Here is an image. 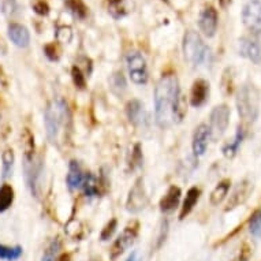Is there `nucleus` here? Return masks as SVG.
<instances>
[{"label":"nucleus","instance_id":"nucleus-15","mask_svg":"<svg viewBox=\"0 0 261 261\" xmlns=\"http://www.w3.org/2000/svg\"><path fill=\"white\" fill-rule=\"evenodd\" d=\"M240 54L253 63H261V45L252 39L240 40Z\"/></svg>","mask_w":261,"mask_h":261},{"label":"nucleus","instance_id":"nucleus-14","mask_svg":"<svg viewBox=\"0 0 261 261\" xmlns=\"http://www.w3.org/2000/svg\"><path fill=\"white\" fill-rule=\"evenodd\" d=\"M208 97H210V84L205 80L198 78L193 82L192 92H190V104L196 108L201 107L205 104Z\"/></svg>","mask_w":261,"mask_h":261},{"label":"nucleus","instance_id":"nucleus-24","mask_svg":"<svg viewBox=\"0 0 261 261\" xmlns=\"http://www.w3.org/2000/svg\"><path fill=\"white\" fill-rule=\"evenodd\" d=\"M142 104L141 101H138V100H130L126 106V114H127L128 120L132 122V123L137 124L141 122V116H142Z\"/></svg>","mask_w":261,"mask_h":261},{"label":"nucleus","instance_id":"nucleus-44","mask_svg":"<svg viewBox=\"0 0 261 261\" xmlns=\"http://www.w3.org/2000/svg\"><path fill=\"white\" fill-rule=\"evenodd\" d=\"M126 261H137V253H136V252L132 253V254L127 257V260H126Z\"/></svg>","mask_w":261,"mask_h":261},{"label":"nucleus","instance_id":"nucleus-30","mask_svg":"<svg viewBox=\"0 0 261 261\" xmlns=\"http://www.w3.org/2000/svg\"><path fill=\"white\" fill-rule=\"evenodd\" d=\"M108 9L114 18L124 17L128 11L124 6V0H108Z\"/></svg>","mask_w":261,"mask_h":261},{"label":"nucleus","instance_id":"nucleus-41","mask_svg":"<svg viewBox=\"0 0 261 261\" xmlns=\"http://www.w3.org/2000/svg\"><path fill=\"white\" fill-rule=\"evenodd\" d=\"M33 10H35L39 15H43V17L49 14V6H48L47 2H44V0H36L35 3H33Z\"/></svg>","mask_w":261,"mask_h":261},{"label":"nucleus","instance_id":"nucleus-19","mask_svg":"<svg viewBox=\"0 0 261 261\" xmlns=\"http://www.w3.org/2000/svg\"><path fill=\"white\" fill-rule=\"evenodd\" d=\"M9 37L11 39L17 47L25 48L29 45L30 36L29 32L25 26L19 25V23H10L9 25Z\"/></svg>","mask_w":261,"mask_h":261},{"label":"nucleus","instance_id":"nucleus-10","mask_svg":"<svg viewBox=\"0 0 261 261\" xmlns=\"http://www.w3.org/2000/svg\"><path fill=\"white\" fill-rule=\"evenodd\" d=\"M242 21L249 32L253 35H261V2L260 0H250L244 7L242 11Z\"/></svg>","mask_w":261,"mask_h":261},{"label":"nucleus","instance_id":"nucleus-32","mask_svg":"<svg viewBox=\"0 0 261 261\" xmlns=\"http://www.w3.org/2000/svg\"><path fill=\"white\" fill-rule=\"evenodd\" d=\"M2 160H3V178H9L13 172L14 167V152L11 149H6L2 154Z\"/></svg>","mask_w":261,"mask_h":261},{"label":"nucleus","instance_id":"nucleus-5","mask_svg":"<svg viewBox=\"0 0 261 261\" xmlns=\"http://www.w3.org/2000/svg\"><path fill=\"white\" fill-rule=\"evenodd\" d=\"M138 230H140V224L137 222H132L128 226H126L122 234L115 240L110 249V257L112 260H116L120 254H123L132 245L138 236Z\"/></svg>","mask_w":261,"mask_h":261},{"label":"nucleus","instance_id":"nucleus-13","mask_svg":"<svg viewBox=\"0 0 261 261\" xmlns=\"http://www.w3.org/2000/svg\"><path fill=\"white\" fill-rule=\"evenodd\" d=\"M211 138V128L208 124L201 123L196 127V132L193 134V153L194 156H202L205 153L206 146Z\"/></svg>","mask_w":261,"mask_h":261},{"label":"nucleus","instance_id":"nucleus-31","mask_svg":"<svg viewBox=\"0 0 261 261\" xmlns=\"http://www.w3.org/2000/svg\"><path fill=\"white\" fill-rule=\"evenodd\" d=\"M142 150H141V145L140 144H136L132 150V154H130V160H128V170H137L142 166Z\"/></svg>","mask_w":261,"mask_h":261},{"label":"nucleus","instance_id":"nucleus-3","mask_svg":"<svg viewBox=\"0 0 261 261\" xmlns=\"http://www.w3.org/2000/svg\"><path fill=\"white\" fill-rule=\"evenodd\" d=\"M237 108L245 123H253L258 116L260 94L252 84H245L237 94Z\"/></svg>","mask_w":261,"mask_h":261},{"label":"nucleus","instance_id":"nucleus-22","mask_svg":"<svg viewBox=\"0 0 261 261\" xmlns=\"http://www.w3.org/2000/svg\"><path fill=\"white\" fill-rule=\"evenodd\" d=\"M234 69L232 67H227L222 74V78H220V90L222 93L228 97L231 96L232 92H234V85H236V80H234Z\"/></svg>","mask_w":261,"mask_h":261},{"label":"nucleus","instance_id":"nucleus-16","mask_svg":"<svg viewBox=\"0 0 261 261\" xmlns=\"http://www.w3.org/2000/svg\"><path fill=\"white\" fill-rule=\"evenodd\" d=\"M86 172H84L81 164L77 160H71L69 164V174H67V186L70 190H77L82 189V185L85 182Z\"/></svg>","mask_w":261,"mask_h":261},{"label":"nucleus","instance_id":"nucleus-23","mask_svg":"<svg viewBox=\"0 0 261 261\" xmlns=\"http://www.w3.org/2000/svg\"><path fill=\"white\" fill-rule=\"evenodd\" d=\"M230 186H231V180L230 179H224L222 180V182H219L218 186H216V188L212 190V193H211V204L214 206L219 205V204L226 198L227 193L230 190Z\"/></svg>","mask_w":261,"mask_h":261},{"label":"nucleus","instance_id":"nucleus-43","mask_svg":"<svg viewBox=\"0 0 261 261\" xmlns=\"http://www.w3.org/2000/svg\"><path fill=\"white\" fill-rule=\"evenodd\" d=\"M219 5L222 6L223 9H227L228 6L231 5V0H219Z\"/></svg>","mask_w":261,"mask_h":261},{"label":"nucleus","instance_id":"nucleus-8","mask_svg":"<svg viewBox=\"0 0 261 261\" xmlns=\"http://www.w3.org/2000/svg\"><path fill=\"white\" fill-rule=\"evenodd\" d=\"M230 122V108L226 104H220L211 112V137L218 140L224 134Z\"/></svg>","mask_w":261,"mask_h":261},{"label":"nucleus","instance_id":"nucleus-11","mask_svg":"<svg viewBox=\"0 0 261 261\" xmlns=\"http://www.w3.org/2000/svg\"><path fill=\"white\" fill-rule=\"evenodd\" d=\"M253 189H254V186H253L252 180H241L240 184L234 188L231 194H230V198H228L226 205V212L236 210L237 206L242 205V204L248 201V198L250 197V194L253 193Z\"/></svg>","mask_w":261,"mask_h":261},{"label":"nucleus","instance_id":"nucleus-21","mask_svg":"<svg viewBox=\"0 0 261 261\" xmlns=\"http://www.w3.org/2000/svg\"><path fill=\"white\" fill-rule=\"evenodd\" d=\"M244 136H245V130L242 126H238L237 128V133H236V137L232 140L231 142H228L226 145L223 146V154L228 159H232L234 156L237 154L238 149H240L241 144H242V140H244Z\"/></svg>","mask_w":261,"mask_h":261},{"label":"nucleus","instance_id":"nucleus-35","mask_svg":"<svg viewBox=\"0 0 261 261\" xmlns=\"http://www.w3.org/2000/svg\"><path fill=\"white\" fill-rule=\"evenodd\" d=\"M250 232L252 236L261 238V211L256 212L250 219Z\"/></svg>","mask_w":261,"mask_h":261},{"label":"nucleus","instance_id":"nucleus-4","mask_svg":"<svg viewBox=\"0 0 261 261\" xmlns=\"http://www.w3.org/2000/svg\"><path fill=\"white\" fill-rule=\"evenodd\" d=\"M208 47H206L198 33L188 30L184 37V55L192 66H200L205 62L208 56Z\"/></svg>","mask_w":261,"mask_h":261},{"label":"nucleus","instance_id":"nucleus-33","mask_svg":"<svg viewBox=\"0 0 261 261\" xmlns=\"http://www.w3.org/2000/svg\"><path fill=\"white\" fill-rule=\"evenodd\" d=\"M110 85H111V89L115 92L116 94L123 93L126 90V80H124L123 74L122 73H115L114 75H111L110 78Z\"/></svg>","mask_w":261,"mask_h":261},{"label":"nucleus","instance_id":"nucleus-29","mask_svg":"<svg viewBox=\"0 0 261 261\" xmlns=\"http://www.w3.org/2000/svg\"><path fill=\"white\" fill-rule=\"evenodd\" d=\"M66 6L80 19H84L88 15V7H86L82 0H66Z\"/></svg>","mask_w":261,"mask_h":261},{"label":"nucleus","instance_id":"nucleus-1","mask_svg":"<svg viewBox=\"0 0 261 261\" xmlns=\"http://www.w3.org/2000/svg\"><path fill=\"white\" fill-rule=\"evenodd\" d=\"M179 96V82L175 74H164L154 88V118L162 128L174 123V114Z\"/></svg>","mask_w":261,"mask_h":261},{"label":"nucleus","instance_id":"nucleus-7","mask_svg":"<svg viewBox=\"0 0 261 261\" xmlns=\"http://www.w3.org/2000/svg\"><path fill=\"white\" fill-rule=\"evenodd\" d=\"M148 205V196H146L145 186H144V179L138 178L133 188L130 189L126 201V210L132 214H138L142 210H145Z\"/></svg>","mask_w":261,"mask_h":261},{"label":"nucleus","instance_id":"nucleus-2","mask_svg":"<svg viewBox=\"0 0 261 261\" xmlns=\"http://www.w3.org/2000/svg\"><path fill=\"white\" fill-rule=\"evenodd\" d=\"M44 124L48 140L52 144H60L69 138L71 130V114L69 106L62 97L52 100L44 114Z\"/></svg>","mask_w":261,"mask_h":261},{"label":"nucleus","instance_id":"nucleus-25","mask_svg":"<svg viewBox=\"0 0 261 261\" xmlns=\"http://www.w3.org/2000/svg\"><path fill=\"white\" fill-rule=\"evenodd\" d=\"M22 148L25 152V159H30L35 156V137L29 128H23L21 134Z\"/></svg>","mask_w":261,"mask_h":261},{"label":"nucleus","instance_id":"nucleus-9","mask_svg":"<svg viewBox=\"0 0 261 261\" xmlns=\"http://www.w3.org/2000/svg\"><path fill=\"white\" fill-rule=\"evenodd\" d=\"M23 170H25V179L26 184L29 186L30 192L35 197H39V180L43 172V162L41 158L25 159L23 163Z\"/></svg>","mask_w":261,"mask_h":261},{"label":"nucleus","instance_id":"nucleus-12","mask_svg":"<svg viewBox=\"0 0 261 261\" xmlns=\"http://www.w3.org/2000/svg\"><path fill=\"white\" fill-rule=\"evenodd\" d=\"M198 25L206 37H214L218 29V11L212 6L205 7L200 14Z\"/></svg>","mask_w":261,"mask_h":261},{"label":"nucleus","instance_id":"nucleus-27","mask_svg":"<svg viewBox=\"0 0 261 261\" xmlns=\"http://www.w3.org/2000/svg\"><path fill=\"white\" fill-rule=\"evenodd\" d=\"M22 256V248L21 246H6V245L0 244V260L6 261H14L18 260Z\"/></svg>","mask_w":261,"mask_h":261},{"label":"nucleus","instance_id":"nucleus-37","mask_svg":"<svg viewBox=\"0 0 261 261\" xmlns=\"http://www.w3.org/2000/svg\"><path fill=\"white\" fill-rule=\"evenodd\" d=\"M116 227H118V222H116V219H112V220H110V222L106 224V227L103 228V231H101V236H100L101 241L110 240V238L114 236V232H115Z\"/></svg>","mask_w":261,"mask_h":261},{"label":"nucleus","instance_id":"nucleus-39","mask_svg":"<svg viewBox=\"0 0 261 261\" xmlns=\"http://www.w3.org/2000/svg\"><path fill=\"white\" fill-rule=\"evenodd\" d=\"M2 9H3V13L7 15V17H14L15 14L18 13V5L15 0H5L2 3Z\"/></svg>","mask_w":261,"mask_h":261},{"label":"nucleus","instance_id":"nucleus-36","mask_svg":"<svg viewBox=\"0 0 261 261\" xmlns=\"http://www.w3.org/2000/svg\"><path fill=\"white\" fill-rule=\"evenodd\" d=\"M56 39L59 43H70L73 39V30L69 26H60L56 32Z\"/></svg>","mask_w":261,"mask_h":261},{"label":"nucleus","instance_id":"nucleus-17","mask_svg":"<svg viewBox=\"0 0 261 261\" xmlns=\"http://www.w3.org/2000/svg\"><path fill=\"white\" fill-rule=\"evenodd\" d=\"M180 196H182V192L178 186H171L168 189L164 197L160 200V211L163 214H168L175 210L180 201Z\"/></svg>","mask_w":261,"mask_h":261},{"label":"nucleus","instance_id":"nucleus-42","mask_svg":"<svg viewBox=\"0 0 261 261\" xmlns=\"http://www.w3.org/2000/svg\"><path fill=\"white\" fill-rule=\"evenodd\" d=\"M55 261H70V254L69 253H63V254H60Z\"/></svg>","mask_w":261,"mask_h":261},{"label":"nucleus","instance_id":"nucleus-34","mask_svg":"<svg viewBox=\"0 0 261 261\" xmlns=\"http://www.w3.org/2000/svg\"><path fill=\"white\" fill-rule=\"evenodd\" d=\"M71 78H73L74 85L77 89L84 90L86 88V80L85 75L82 73V70L78 67V66H73V69H71Z\"/></svg>","mask_w":261,"mask_h":261},{"label":"nucleus","instance_id":"nucleus-20","mask_svg":"<svg viewBox=\"0 0 261 261\" xmlns=\"http://www.w3.org/2000/svg\"><path fill=\"white\" fill-rule=\"evenodd\" d=\"M200 196H201V190L198 188L189 189V192L186 193V198H185L184 204H182V208H180L179 220H184V219L192 212L193 208L196 206V204H197L198 200H200Z\"/></svg>","mask_w":261,"mask_h":261},{"label":"nucleus","instance_id":"nucleus-28","mask_svg":"<svg viewBox=\"0 0 261 261\" xmlns=\"http://www.w3.org/2000/svg\"><path fill=\"white\" fill-rule=\"evenodd\" d=\"M60 249H62V241L59 238H55L44 250L43 261H55L60 256Z\"/></svg>","mask_w":261,"mask_h":261},{"label":"nucleus","instance_id":"nucleus-18","mask_svg":"<svg viewBox=\"0 0 261 261\" xmlns=\"http://www.w3.org/2000/svg\"><path fill=\"white\" fill-rule=\"evenodd\" d=\"M103 179H99L97 176H94L90 172H86L85 182L82 185V190L85 193L86 197H97L99 194L103 193V188H107V185H104Z\"/></svg>","mask_w":261,"mask_h":261},{"label":"nucleus","instance_id":"nucleus-40","mask_svg":"<svg viewBox=\"0 0 261 261\" xmlns=\"http://www.w3.org/2000/svg\"><path fill=\"white\" fill-rule=\"evenodd\" d=\"M250 257H252V248H250V245L249 244H244L242 245V248L240 249L238 256L234 258V261H249L250 260Z\"/></svg>","mask_w":261,"mask_h":261},{"label":"nucleus","instance_id":"nucleus-38","mask_svg":"<svg viewBox=\"0 0 261 261\" xmlns=\"http://www.w3.org/2000/svg\"><path fill=\"white\" fill-rule=\"evenodd\" d=\"M44 52H45V55H47V58L49 60H52V62H56V60H59V47H58V44L55 43H49L47 44L45 47H44Z\"/></svg>","mask_w":261,"mask_h":261},{"label":"nucleus","instance_id":"nucleus-6","mask_svg":"<svg viewBox=\"0 0 261 261\" xmlns=\"http://www.w3.org/2000/svg\"><path fill=\"white\" fill-rule=\"evenodd\" d=\"M130 80L137 85H145L148 82V70L144 56L140 52H128L126 56Z\"/></svg>","mask_w":261,"mask_h":261},{"label":"nucleus","instance_id":"nucleus-26","mask_svg":"<svg viewBox=\"0 0 261 261\" xmlns=\"http://www.w3.org/2000/svg\"><path fill=\"white\" fill-rule=\"evenodd\" d=\"M14 201V189L10 185H3L0 188V212H5Z\"/></svg>","mask_w":261,"mask_h":261}]
</instances>
